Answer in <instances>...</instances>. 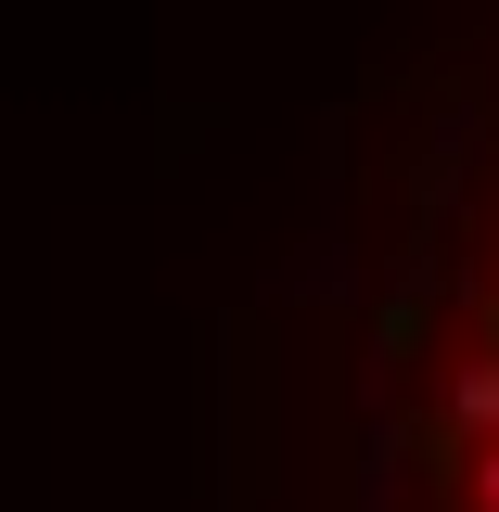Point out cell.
I'll return each mask as SVG.
<instances>
[{"label":"cell","mask_w":499,"mask_h":512,"mask_svg":"<svg viewBox=\"0 0 499 512\" xmlns=\"http://www.w3.org/2000/svg\"><path fill=\"white\" fill-rule=\"evenodd\" d=\"M461 423H474L461 487H474V512H499V256H487V295H474V372H461Z\"/></svg>","instance_id":"cell-1"}]
</instances>
